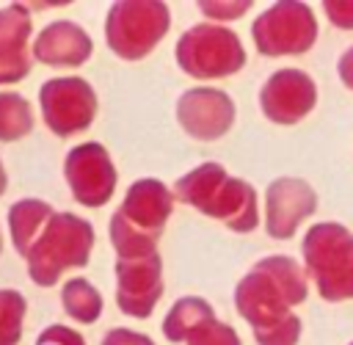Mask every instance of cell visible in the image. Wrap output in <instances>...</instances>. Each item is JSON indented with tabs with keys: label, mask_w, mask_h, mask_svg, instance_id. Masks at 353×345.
<instances>
[{
	"label": "cell",
	"mask_w": 353,
	"mask_h": 345,
	"mask_svg": "<svg viewBox=\"0 0 353 345\" xmlns=\"http://www.w3.org/2000/svg\"><path fill=\"white\" fill-rule=\"evenodd\" d=\"M309 293L306 270L287 254L262 257L234 287V306L259 345H298L301 320L292 306Z\"/></svg>",
	"instance_id": "6da1fadb"
},
{
	"label": "cell",
	"mask_w": 353,
	"mask_h": 345,
	"mask_svg": "<svg viewBox=\"0 0 353 345\" xmlns=\"http://www.w3.org/2000/svg\"><path fill=\"white\" fill-rule=\"evenodd\" d=\"M174 196L199 213L223 221L232 232H251L259 224L256 190L240 177H232L221 163H201L182 174L174 185Z\"/></svg>",
	"instance_id": "7a4b0ae2"
},
{
	"label": "cell",
	"mask_w": 353,
	"mask_h": 345,
	"mask_svg": "<svg viewBox=\"0 0 353 345\" xmlns=\"http://www.w3.org/2000/svg\"><path fill=\"white\" fill-rule=\"evenodd\" d=\"M174 190L165 182L143 177L135 179L121 207L110 215V243L119 259H138L157 251V240L174 210Z\"/></svg>",
	"instance_id": "3957f363"
},
{
	"label": "cell",
	"mask_w": 353,
	"mask_h": 345,
	"mask_svg": "<svg viewBox=\"0 0 353 345\" xmlns=\"http://www.w3.org/2000/svg\"><path fill=\"white\" fill-rule=\"evenodd\" d=\"M94 248L91 221L74 213H55L28 251V276L39 287H50L69 268H83Z\"/></svg>",
	"instance_id": "277c9868"
},
{
	"label": "cell",
	"mask_w": 353,
	"mask_h": 345,
	"mask_svg": "<svg viewBox=\"0 0 353 345\" xmlns=\"http://www.w3.org/2000/svg\"><path fill=\"white\" fill-rule=\"evenodd\" d=\"M303 270L317 284L320 298L347 301L353 298V235L342 224H312L301 243Z\"/></svg>",
	"instance_id": "5b68a950"
},
{
	"label": "cell",
	"mask_w": 353,
	"mask_h": 345,
	"mask_svg": "<svg viewBox=\"0 0 353 345\" xmlns=\"http://www.w3.org/2000/svg\"><path fill=\"white\" fill-rule=\"evenodd\" d=\"M171 28L163 0H116L105 17V41L124 61L149 55Z\"/></svg>",
	"instance_id": "8992f818"
},
{
	"label": "cell",
	"mask_w": 353,
	"mask_h": 345,
	"mask_svg": "<svg viewBox=\"0 0 353 345\" xmlns=\"http://www.w3.org/2000/svg\"><path fill=\"white\" fill-rule=\"evenodd\" d=\"M176 63L190 77L215 80L240 72L245 63V50L232 28L199 22L176 39Z\"/></svg>",
	"instance_id": "52a82bcc"
},
{
	"label": "cell",
	"mask_w": 353,
	"mask_h": 345,
	"mask_svg": "<svg viewBox=\"0 0 353 345\" xmlns=\"http://www.w3.org/2000/svg\"><path fill=\"white\" fill-rule=\"evenodd\" d=\"M254 47L262 55H301L317 39V19L303 0H279L251 22Z\"/></svg>",
	"instance_id": "ba28073f"
},
{
	"label": "cell",
	"mask_w": 353,
	"mask_h": 345,
	"mask_svg": "<svg viewBox=\"0 0 353 345\" xmlns=\"http://www.w3.org/2000/svg\"><path fill=\"white\" fill-rule=\"evenodd\" d=\"M44 124L66 138L91 127L97 116V91L85 77H50L39 88Z\"/></svg>",
	"instance_id": "9c48e42d"
},
{
	"label": "cell",
	"mask_w": 353,
	"mask_h": 345,
	"mask_svg": "<svg viewBox=\"0 0 353 345\" xmlns=\"http://www.w3.org/2000/svg\"><path fill=\"white\" fill-rule=\"evenodd\" d=\"M63 177L69 182L72 196L83 207H102L116 190V166L108 155V149L97 141L77 144L66 152L63 160Z\"/></svg>",
	"instance_id": "30bf717a"
},
{
	"label": "cell",
	"mask_w": 353,
	"mask_h": 345,
	"mask_svg": "<svg viewBox=\"0 0 353 345\" xmlns=\"http://www.w3.org/2000/svg\"><path fill=\"white\" fill-rule=\"evenodd\" d=\"M163 295L160 251L138 259H116V304L130 317H149Z\"/></svg>",
	"instance_id": "8fae6325"
},
{
	"label": "cell",
	"mask_w": 353,
	"mask_h": 345,
	"mask_svg": "<svg viewBox=\"0 0 353 345\" xmlns=\"http://www.w3.org/2000/svg\"><path fill=\"white\" fill-rule=\"evenodd\" d=\"M176 119L182 130L196 141H215L234 124V102L226 91L196 86L179 94Z\"/></svg>",
	"instance_id": "7c38bea8"
},
{
	"label": "cell",
	"mask_w": 353,
	"mask_h": 345,
	"mask_svg": "<svg viewBox=\"0 0 353 345\" xmlns=\"http://www.w3.org/2000/svg\"><path fill=\"white\" fill-rule=\"evenodd\" d=\"M317 102V83L303 69H279L259 88V108L276 124L301 121Z\"/></svg>",
	"instance_id": "4fadbf2b"
},
{
	"label": "cell",
	"mask_w": 353,
	"mask_h": 345,
	"mask_svg": "<svg viewBox=\"0 0 353 345\" xmlns=\"http://www.w3.org/2000/svg\"><path fill=\"white\" fill-rule=\"evenodd\" d=\"M314 210L317 193L306 179L279 177L265 190V229L276 240H290Z\"/></svg>",
	"instance_id": "5bb4252c"
},
{
	"label": "cell",
	"mask_w": 353,
	"mask_h": 345,
	"mask_svg": "<svg viewBox=\"0 0 353 345\" xmlns=\"http://www.w3.org/2000/svg\"><path fill=\"white\" fill-rule=\"evenodd\" d=\"M30 8L11 3L0 8V86L19 83L30 72Z\"/></svg>",
	"instance_id": "9a60e30c"
},
{
	"label": "cell",
	"mask_w": 353,
	"mask_h": 345,
	"mask_svg": "<svg viewBox=\"0 0 353 345\" xmlns=\"http://www.w3.org/2000/svg\"><path fill=\"white\" fill-rule=\"evenodd\" d=\"M30 52L36 61L50 63V66H80L91 58L94 44L85 28H80L77 22L55 19V22H47L36 33Z\"/></svg>",
	"instance_id": "2e32d148"
},
{
	"label": "cell",
	"mask_w": 353,
	"mask_h": 345,
	"mask_svg": "<svg viewBox=\"0 0 353 345\" xmlns=\"http://www.w3.org/2000/svg\"><path fill=\"white\" fill-rule=\"evenodd\" d=\"M55 215V210L44 201V199H19L8 207V232H11V243L17 248V254L28 257L30 246L36 243V237L41 235V229L47 226V221Z\"/></svg>",
	"instance_id": "e0dca14e"
},
{
	"label": "cell",
	"mask_w": 353,
	"mask_h": 345,
	"mask_svg": "<svg viewBox=\"0 0 353 345\" xmlns=\"http://www.w3.org/2000/svg\"><path fill=\"white\" fill-rule=\"evenodd\" d=\"M212 317H215V309L210 301H204L201 295H185V298H176L168 315L163 317V334L168 342H185L199 323Z\"/></svg>",
	"instance_id": "ac0fdd59"
},
{
	"label": "cell",
	"mask_w": 353,
	"mask_h": 345,
	"mask_svg": "<svg viewBox=\"0 0 353 345\" xmlns=\"http://www.w3.org/2000/svg\"><path fill=\"white\" fill-rule=\"evenodd\" d=\"M61 304L72 320L85 326L102 315V295L85 276H74L61 287Z\"/></svg>",
	"instance_id": "d6986e66"
},
{
	"label": "cell",
	"mask_w": 353,
	"mask_h": 345,
	"mask_svg": "<svg viewBox=\"0 0 353 345\" xmlns=\"http://www.w3.org/2000/svg\"><path fill=\"white\" fill-rule=\"evenodd\" d=\"M33 130V108L17 91H0V141L11 144Z\"/></svg>",
	"instance_id": "ffe728a7"
},
{
	"label": "cell",
	"mask_w": 353,
	"mask_h": 345,
	"mask_svg": "<svg viewBox=\"0 0 353 345\" xmlns=\"http://www.w3.org/2000/svg\"><path fill=\"white\" fill-rule=\"evenodd\" d=\"M28 301L19 290H0V345H17L22 337Z\"/></svg>",
	"instance_id": "44dd1931"
},
{
	"label": "cell",
	"mask_w": 353,
	"mask_h": 345,
	"mask_svg": "<svg viewBox=\"0 0 353 345\" xmlns=\"http://www.w3.org/2000/svg\"><path fill=\"white\" fill-rule=\"evenodd\" d=\"M185 345H243V342H240L237 331H234L229 323L212 317V320L199 323V326L188 334Z\"/></svg>",
	"instance_id": "7402d4cb"
},
{
	"label": "cell",
	"mask_w": 353,
	"mask_h": 345,
	"mask_svg": "<svg viewBox=\"0 0 353 345\" xmlns=\"http://www.w3.org/2000/svg\"><path fill=\"white\" fill-rule=\"evenodd\" d=\"M251 8V0H199V11L215 22H229L243 17Z\"/></svg>",
	"instance_id": "603a6c76"
},
{
	"label": "cell",
	"mask_w": 353,
	"mask_h": 345,
	"mask_svg": "<svg viewBox=\"0 0 353 345\" xmlns=\"http://www.w3.org/2000/svg\"><path fill=\"white\" fill-rule=\"evenodd\" d=\"M36 345H85V339L80 331H74L63 323H52L36 337Z\"/></svg>",
	"instance_id": "cb8c5ba5"
},
{
	"label": "cell",
	"mask_w": 353,
	"mask_h": 345,
	"mask_svg": "<svg viewBox=\"0 0 353 345\" xmlns=\"http://www.w3.org/2000/svg\"><path fill=\"white\" fill-rule=\"evenodd\" d=\"M323 11L336 28L353 30V0H323Z\"/></svg>",
	"instance_id": "d4e9b609"
},
{
	"label": "cell",
	"mask_w": 353,
	"mask_h": 345,
	"mask_svg": "<svg viewBox=\"0 0 353 345\" xmlns=\"http://www.w3.org/2000/svg\"><path fill=\"white\" fill-rule=\"evenodd\" d=\"M102 345H154L146 334H138L132 328H110L102 339Z\"/></svg>",
	"instance_id": "484cf974"
},
{
	"label": "cell",
	"mask_w": 353,
	"mask_h": 345,
	"mask_svg": "<svg viewBox=\"0 0 353 345\" xmlns=\"http://www.w3.org/2000/svg\"><path fill=\"white\" fill-rule=\"evenodd\" d=\"M336 69H339V77H342V83L353 91V47H347L342 55H339V61H336Z\"/></svg>",
	"instance_id": "4316f807"
},
{
	"label": "cell",
	"mask_w": 353,
	"mask_h": 345,
	"mask_svg": "<svg viewBox=\"0 0 353 345\" xmlns=\"http://www.w3.org/2000/svg\"><path fill=\"white\" fill-rule=\"evenodd\" d=\"M6 185H8V177H6V166H3V160H0V196L6 193Z\"/></svg>",
	"instance_id": "83f0119b"
},
{
	"label": "cell",
	"mask_w": 353,
	"mask_h": 345,
	"mask_svg": "<svg viewBox=\"0 0 353 345\" xmlns=\"http://www.w3.org/2000/svg\"><path fill=\"white\" fill-rule=\"evenodd\" d=\"M0 251H3V232H0Z\"/></svg>",
	"instance_id": "f1b7e54d"
},
{
	"label": "cell",
	"mask_w": 353,
	"mask_h": 345,
	"mask_svg": "<svg viewBox=\"0 0 353 345\" xmlns=\"http://www.w3.org/2000/svg\"><path fill=\"white\" fill-rule=\"evenodd\" d=\"M347 345H353V342H347Z\"/></svg>",
	"instance_id": "f546056e"
}]
</instances>
